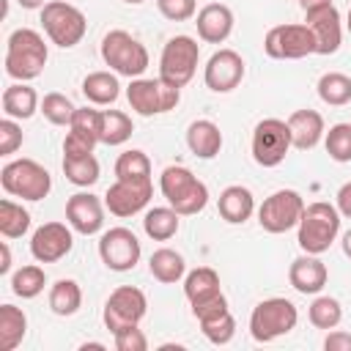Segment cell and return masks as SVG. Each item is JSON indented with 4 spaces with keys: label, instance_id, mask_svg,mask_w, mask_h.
Masks as SVG:
<instances>
[{
    "label": "cell",
    "instance_id": "1",
    "mask_svg": "<svg viewBox=\"0 0 351 351\" xmlns=\"http://www.w3.org/2000/svg\"><path fill=\"white\" fill-rule=\"evenodd\" d=\"M49 49L44 36L33 27H16L5 41V74L16 82L36 80L47 66Z\"/></svg>",
    "mask_w": 351,
    "mask_h": 351
},
{
    "label": "cell",
    "instance_id": "2",
    "mask_svg": "<svg viewBox=\"0 0 351 351\" xmlns=\"http://www.w3.org/2000/svg\"><path fill=\"white\" fill-rule=\"evenodd\" d=\"M159 189L181 217H192L206 208L208 203V186L184 165H170L159 176Z\"/></svg>",
    "mask_w": 351,
    "mask_h": 351
},
{
    "label": "cell",
    "instance_id": "3",
    "mask_svg": "<svg viewBox=\"0 0 351 351\" xmlns=\"http://www.w3.org/2000/svg\"><path fill=\"white\" fill-rule=\"evenodd\" d=\"M296 228H299L296 241H299L302 252L321 255L335 244V239L340 233V211H337V206H332L326 200H315V203L304 206V214Z\"/></svg>",
    "mask_w": 351,
    "mask_h": 351
},
{
    "label": "cell",
    "instance_id": "4",
    "mask_svg": "<svg viewBox=\"0 0 351 351\" xmlns=\"http://www.w3.org/2000/svg\"><path fill=\"white\" fill-rule=\"evenodd\" d=\"M299 321V313H296V304L291 299H282V296H271V299H263L252 307V315H250V335L255 343H271L282 335H288Z\"/></svg>",
    "mask_w": 351,
    "mask_h": 351
},
{
    "label": "cell",
    "instance_id": "5",
    "mask_svg": "<svg viewBox=\"0 0 351 351\" xmlns=\"http://www.w3.org/2000/svg\"><path fill=\"white\" fill-rule=\"evenodd\" d=\"M0 184L11 197L22 200H44L52 189V176L47 167H41L36 159H14L3 165Z\"/></svg>",
    "mask_w": 351,
    "mask_h": 351
},
{
    "label": "cell",
    "instance_id": "6",
    "mask_svg": "<svg viewBox=\"0 0 351 351\" xmlns=\"http://www.w3.org/2000/svg\"><path fill=\"white\" fill-rule=\"evenodd\" d=\"M41 27L52 44L69 49L82 41V36L88 30V19L77 5H71L66 0H49L41 8Z\"/></svg>",
    "mask_w": 351,
    "mask_h": 351
},
{
    "label": "cell",
    "instance_id": "7",
    "mask_svg": "<svg viewBox=\"0 0 351 351\" xmlns=\"http://www.w3.org/2000/svg\"><path fill=\"white\" fill-rule=\"evenodd\" d=\"M101 60L121 77L137 80L148 69V49L126 30H110L101 38Z\"/></svg>",
    "mask_w": 351,
    "mask_h": 351
},
{
    "label": "cell",
    "instance_id": "8",
    "mask_svg": "<svg viewBox=\"0 0 351 351\" xmlns=\"http://www.w3.org/2000/svg\"><path fill=\"white\" fill-rule=\"evenodd\" d=\"M126 99H129V107L137 112V115H159V112H170L178 101H181V88L156 77V80H132V85L126 88Z\"/></svg>",
    "mask_w": 351,
    "mask_h": 351
},
{
    "label": "cell",
    "instance_id": "9",
    "mask_svg": "<svg viewBox=\"0 0 351 351\" xmlns=\"http://www.w3.org/2000/svg\"><path fill=\"white\" fill-rule=\"evenodd\" d=\"M197 60H200V44L192 36H173L159 55V77L184 88L195 71H197Z\"/></svg>",
    "mask_w": 351,
    "mask_h": 351
},
{
    "label": "cell",
    "instance_id": "10",
    "mask_svg": "<svg viewBox=\"0 0 351 351\" xmlns=\"http://www.w3.org/2000/svg\"><path fill=\"white\" fill-rule=\"evenodd\" d=\"M263 52L274 60H299V58L315 55V36L304 22L274 25L263 38Z\"/></svg>",
    "mask_w": 351,
    "mask_h": 351
},
{
    "label": "cell",
    "instance_id": "11",
    "mask_svg": "<svg viewBox=\"0 0 351 351\" xmlns=\"http://www.w3.org/2000/svg\"><path fill=\"white\" fill-rule=\"evenodd\" d=\"M293 148L288 121L280 118H263L252 129V159L261 167H277L288 151Z\"/></svg>",
    "mask_w": 351,
    "mask_h": 351
},
{
    "label": "cell",
    "instance_id": "12",
    "mask_svg": "<svg viewBox=\"0 0 351 351\" xmlns=\"http://www.w3.org/2000/svg\"><path fill=\"white\" fill-rule=\"evenodd\" d=\"M304 214V200L296 189H277L271 192L258 208V225L266 233H285L299 225Z\"/></svg>",
    "mask_w": 351,
    "mask_h": 351
},
{
    "label": "cell",
    "instance_id": "13",
    "mask_svg": "<svg viewBox=\"0 0 351 351\" xmlns=\"http://www.w3.org/2000/svg\"><path fill=\"white\" fill-rule=\"evenodd\" d=\"M145 310H148L145 293L140 288H134V285H121L104 302L101 318H104V326L110 332H118L123 326H137L145 318Z\"/></svg>",
    "mask_w": 351,
    "mask_h": 351
},
{
    "label": "cell",
    "instance_id": "14",
    "mask_svg": "<svg viewBox=\"0 0 351 351\" xmlns=\"http://www.w3.org/2000/svg\"><path fill=\"white\" fill-rule=\"evenodd\" d=\"M140 239L129 228H110L99 239V258L112 271H129L140 261Z\"/></svg>",
    "mask_w": 351,
    "mask_h": 351
},
{
    "label": "cell",
    "instance_id": "15",
    "mask_svg": "<svg viewBox=\"0 0 351 351\" xmlns=\"http://www.w3.org/2000/svg\"><path fill=\"white\" fill-rule=\"evenodd\" d=\"M74 228L66 222H44L30 236V255L38 263H58L74 247Z\"/></svg>",
    "mask_w": 351,
    "mask_h": 351
},
{
    "label": "cell",
    "instance_id": "16",
    "mask_svg": "<svg viewBox=\"0 0 351 351\" xmlns=\"http://www.w3.org/2000/svg\"><path fill=\"white\" fill-rule=\"evenodd\" d=\"M244 58L236 52V49H217L206 69H203V80H206V88L214 90V93H230L233 88L241 85L244 80Z\"/></svg>",
    "mask_w": 351,
    "mask_h": 351
},
{
    "label": "cell",
    "instance_id": "17",
    "mask_svg": "<svg viewBox=\"0 0 351 351\" xmlns=\"http://www.w3.org/2000/svg\"><path fill=\"white\" fill-rule=\"evenodd\" d=\"M151 195H154L151 178L148 181H123V178H115V184L104 195V206L110 208V214L126 219V217L140 214L148 206Z\"/></svg>",
    "mask_w": 351,
    "mask_h": 351
},
{
    "label": "cell",
    "instance_id": "18",
    "mask_svg": "<svg viewBox=\"0 0 351 351\" xmlns=\"http://www.w3.org/2000/svg\"><path fill=\"white\" fill-rule=\"evenodd\" d=\"M304 25L315 36V55H335L340 49L343 25H340V11L335 8V3L304 11Z\"/></svg>",
    "mask_w": 351,
    "mask_h": 351
},
{
    "label": "cell",
    "instance_id": "19",
    "mask_svg": "<svg viewBox=\"0 0 351 351\" xmlns=\"http://www.w3.org/2000/svg\"><path fill=\"white\" fill-rule=\"evenodd\" d=\"M104 208H107V206H104L96 195H90V192H77V195H71V197L66 200V219H69V225H71L77 233L93 236V233H99L101 225H104Z\"/></svg>",
    "mask_w": 351,
    "mask_h": 351
},
{
    "label": "cell",
    "instance_id": "20",
    "mask_svg": "<svg viewBox=\"0 0 351 351\" xmlns=\"http://www.w3.org/2000/svg\"><path fill=\"white\" fill-rule=\"evenodd\" d=\"M326 277H329V271H326L324 261H321L318 255H310V252L293 258V263H291V269H288V282L293 285V291H299V293H304V296L324 291Z\"/></svg>",
    "mask_w": 351,
    "mask_h": 351
},
{
    "label": "cell",
    "instance_id": "21",
    "mask_svg": "<svg viewBox=\"0 0 351 351\" xmlns=\"http://www.w3.org/2000/svg\"><path fill=\"white\" fill-rule=\"evenodd\" d=\"M197 36L206 44H222L233 33V11L225 3H208L197 11Z\"/></svg>",
    "mask_w": 351,
    "mask_h": 351
},
{
    "label": "cell",
    "instance_id": "22",
    "mask_svg": "<svg viewBox=\"0 0 351 351\" xmlns=\"http://www.w3.org/2000/svg\"><path fill=\"white\" fill-rule=\"evenodd\" d=\"M288 129H291L293 148L310 151L324 137V115L318 110H310V107L307 110H296V112L288 115Z\"/></svg>",
    "mask_w": 351,
    "mask_h": 351
},
{
    "label": "cell",
    "instance_id": "23",
    "mask_svg": "<svg viewBox=\"0 0 351 351\" xmlns=\"http://www.w3.org/2000/svg\"><path fill=\"white\" fill-rule=\"evenodd\" d=\"M217 211H219V217H222L225 222L241 225V222H247V219L252 217V211H255V197H252V192H250L247 186L230 184V186H225V189L219 192V197H217Z\"/></svg>",
    "mask_w": 351,
    "mask_h": 351
},
{
    "label": "cell",
    "instance_id": "24",
    "mask_svg": "<svg viewBox=\"0 0 351 351\" xmlns=\"http://www.w3.org/2000/svg\"><path fill=\"white\" fill-rule=\"evenodd\" d=\"M3 115L5 118H14V121H27L38 112L41 101H38V93L27 85V82H14L3 90Z\"/></svg>",
    "mask_w": 351,
    "mask_h": 351
},
{
    "label": "cell",
    "instance_id": "25",
    "mask_svg": "<svg viewBox=\"0 0 351 351\" xmlns=\"http://www.w3.org/2000/svg\"><path fill=\"white\" fill-rule=\"evenodd\" d=\"M186 145L197 159H214L222 151V132L208 118L192 121L186 129Z\"/></svg>",
    "mask_w": 351,
    "mask_h": 351
},
{
    "label": "cell",
    "instance_id": "26",
    "mask_svg": "<svg viewBox=\"0 0 351 351\" xmlns=\"http://www.w3.org/2000/svg\"><path fill=\"white\" fill-rule=\"evenodd\" d=\"M178 225H181V214L173 208V206H154L145 211L143 217V230L148 239L154 241H167L178 233Z\"/></svg>",
    "mask_w": 351,
    "mask_h": 351
},
{
    "label": "cell",
    "instance_id": "27",
    "mask_svg": "<svg viewBox=\"0 0 351 351\" xmlns=\"http://www.w3.org/2000/svg\"><path fill=\"white\" fill-rule=\"evenodd\" d=\"M148 271H151L154 280L170 285V282H178L186 274V261H184L181 252H176L170 247H159L148 261Z\"/></svg>",
    "mask_w": 351,
    "mask_h": 351
},
{
    "label": "cell",
    "instance_id": "28",
    "mask_svg": "<svg viewBox=\"0 0 351 351\" xmlns=\"http://www.w3.org/2000/svg\"><path fill=\"white\" fill-rule=\"evenodd\" d=\"M82 93L90 104L96 107H104V104H112L118 96H121V82L115 74L110 71H90L85 80H82Z\"/></svg>",
    "mask_w": 351,
    "mask_h": 351
},
{
    "label": "cell",
    "instance_id": "29",
    "mask_svg": "<svg viewBox=\"0 0 351 351\" xmlns=\"http://www.w3.org/2000/svg\"><path fill=\"white\" fill-rule=\"evenodd\" d=\"M27 332V315L14 304H0V351H14Z\"/></svg>",
    "mask_w": 351,
    "mask_h": 351
},
{
    "label": "cell",
    "instance_id": "30",
    "mask_svg": "<svg viewBox=\"0 0 351 351\" xmlns=\"http://www.w3.org/2000/svg\"><path fill=\"white\" fill-rule=\"evenodd\" d=\"M219 274L211 269V266H197L192 269L186 277H184V293L192 302H200V299H208L214 293H219Z\"/></svg>",
    "mask_w": 351,
    "mask_h": 351
},
{
    "label": "cell",
    "instance_id": "31",
    "mask_svg": "<svg viewBox=\"0 0 351 351\" xmlns=\"http://www.w3.org/2000/svg\"><path fill=\"white\" fill-rule=\"evenodd\" d=\"M82 307V291L74 280H58L52 288H49V310L60 318H69L74 315L77 310Z\"/></svg>",
    "mask_w": 351,
    "mask_h": 351
},
{
    "label": "cell",
    "instance_id": "32",
    "mask_svg": "<svg viewBox=\"0 0 351 351\" xmlns=\"http://www.w3.org/2000/svg\"><path fill=\"white\" fill-rule=\"evenodd\" d=\"M315 90H318V99H321L324 104H329V107H343V104L351 101V77L343 74V71H326V74L318 80Z\"/></svg>",
    "mask_w": 351,
    "mask_h": 351
},
{
    "label": "cell",
    "instance_id": "33",
    "mask_svg": "<svg viewBox=\"0 0 351 351\" xmlns=\"http://www.w3.org/2000/svg\"><path fill=\"white\" fill-rule=\"evenodd\" d=\"M99 159L93 154L85 156H63V176L74 186H93L99 181Z\"/></svg>",
    "mask_w": 351,
    "mask_h": 351
},
{
    "label": "cell",
    "instance_id": "34",
    "mask_svg": "<svg viewBox=\"0 0 351 351\" xmlns=\"http://www.w3.org/2000/svg\"><path fill=\"white\" fill-rule=\"evenodd\" d=\"M115 178L123 181H148L151 178V159L140 148H129L115 159Z\"/></svg>",
    "mask_w": 351,
    "mask_h": 351
},
{
    "label": "cell",
    "instance_id": "35",
    "mask_svg": "<svg viewBox=\"0 0 351 351\" xmlns=\"http://www.w3.org/2000/svg\"><path fill=\"white\" fill-rule=\"evenodd\" d=\"M134 123L121 110H101V143L104 145H121L132 137Z\"/></svg>",
    "mask_w": 351,
    "mask_h": 351
},
{
    "label": "cell",
    "instance_id": "36",
    "mask_svg": "<svg viewBox=\"0 0 351 351\" xmlns=\"http://www.w3.org/2000/svg\"><path fill=\"white\" fill-rule=\"evenodd\" d=\"M47 285V271L36 263H27L11 274V291L22 299H36Z\"/></svg>",
    "mask_w": 351,
    "mask_h": 351
},
{
    "label": "cell",
    "instance_id": "37",
    "mask_svg": "<svg viewBox=\"0 0 351 351\" xmlns=\"http://www.w3.org/2000/svg\"><path fill=\"white\" fill-rule=\"evenodd\" d=\"M30 230V211L14 200H0V233L5 239H19Z\"/></svg>",
    "mask_w": 351,
    "mask_h": 351
},
{
    "label": "cell",
    "instance_id": "38",
    "mask_svg": "<svg viewBox=\"0 0 351 351\" xmlns=\"http://www.w3.org/2000/svg\"><path fill=\"white\" fill-rule=\"evenodd\" d=\"M38 112H41L52 126H71V118H74L77 107H74V101H71L69 96L52 90V93H47V96L41 99Z\"/></svg>",
    "mask_w": 351,
    "mask_h": 351
},
{
    "label": "cell",
    "instance_id": "39",
    "mask_svg": "<svg viewBox=\"0 0 351 351\" xmlns=\"http://www.w3.org/2000/svg\"><path fill=\"white\" fill-rule=\"evenodd\" d=\"M197 324H200L206 340L214 343V346H225L236 335V318L230 315V310H222V313H214L208 318H200Z\"/></svg>",
    "mask_w": 351,
    "mask_h": 351
},
{
    "label": "cell",
    "instance_id": "40",
    "mask_svg": "<svg viewBox=\"0 0 351 351\" xmlns=\"http://www.w3.org/2000/svg\"><path fill=\"white\" fill-rule=\"evenodd\" d=\"M307 318H310V324L315 326V329H335L337 324H340V318H343V307H340V302L335 299V296H318L313 304H310V313H307Z\"/></svg>",
    "mask_w": 351,
    "mask_h": 351
},
{
    "label": "cell",
    "instance_id": "41",
    "mask_svg": "<svg viewBox=\"0 0 351 351\" xmlns=\"http://www.w3.org/2000/svg\"><path fill=\"white\" fill-rule=\"evenodd\" d=\"M326 154L335 162H351V123H335L329 126L324 137Z\"/></svg>",
    "mask_w": 351,
    "mask_h": 351
},
{
    "label": "cell",
    "instance_id": "42",
    "mask_svg": "<svg viewBox=\"0 0 351 351\" xmlns=\"http://www.w3.org/2000/svg\"><path fill=\"white\" fill-rule=\"evenodd\" d=\"M71 132L88 137L90 143H101V110H93V107H77L74 118H71Z\"/></svg>",
    "mask_w": 351,
    "mask_h": 351
},
{
    "label": "cell",
    "instance_id": "43",
    "mask_svg": "<svg viewBox=\"0 0 351 351\" xmlns=\"http://www.w3.org/2000/svg\"><path fill=\"white\" fill-rule=\"evenodd\" d=\"M156 8L170 22H186V19L195 16L197 3L195 0H156Z\"/></svg>",
    "mask_w": 351,
    "mask_h": 351
},
{
    "label": "cell",
    "instance_id": "44",
    "mask_svg": "<svg viewBox=\"0 0 351 351\" xmlns=\"http://www.w3.org/2000/svg\"><path fill=\"white\" fill-rule=\"evenodd\" d=\"M22 140H25L22 126L14 118H3L0 121V156H11L22 145Z\"/></svg>",
    "mask_w": 351,
    "mask_h": 351
},
{
    "label": "cell",
    "instance_id": "45",
    "mask_svg": "<svg viewBox=\"0 0 351 351\" xmlns=\"http://www.w3.org/2000/svg\"><path fill=\"white\" fill-rule=\"evenodd\" d=\"M112 337H115L118 351H145L148 348V337L143 335L140 326H123V329L112 332Z\"/></svg>",
    "mask_w": 351,
    "mask_h": 351
},
{
    "label": "cell",
    "instance_id": "46",
    "mask_svg": "<svg viewBox=\"0 0 351 351\" xmlns=\"http://www.w3.org/2000/svg\"><path fill=\"white\" fill-rule=\"evenodd\" d=\"M189 307H192V315L200 321V318H208V315H214V313H222V310H228V299H225V293L219 291V293H214V296H208V299L192 302Z\"/></svg>",
    "mask_w": 351,
    "mask_h": 351
},
{
    "label": "cell",
    "instance_id": "47",
    "mask_svg": "<svg viewBox=\"0 0 351 351\" xmlns=\"http://www.w3.org/2000/svg\"><path fill=\"white\" fill-rule=\"evenodd\" d=\"M93 148H96V143H90L88 137H82L71 129L63 137V156H85V154H93Z\"/></svg>",
    "mask_w": 351,
    "mask_h": 351
},
{
    "label": "cell",
    "instance_id": "48",
    "mask_svg": "<svg viewBox=\"0 0 351 351\" xmlns=\"http://www.w3.org/2000/svg\"><path fill=\"white\" fill-rule=\"evenodd\" d=\"M324 351H351V335L348 332H329L324 340Z\"/></svg>",
    "mask_w": 351,
    "mask_h": 351
},
{
    "label": "cell",
    "instance_id": "49",
    "mask_svg": "<svg viewBox=\"0 0 351 351\" xmlns=\"http://www.w3.org/2000/svg\"><path fill=\"white\" fill-rule=\"evenodd\" d=\"M337 211H340V217H348L351 219V181H346L340 189H337Z\"/></svg>",
    "mask_w": 351,
    "mask_h": 351
},
{
    "label": "cell",
    "instance_id": "50",
    "mask_svg": "<svg viewBox=\"0 0 351 351\" xmlns=\"http://www.w3.org/2000/svg\"><path fill=\"white\" fill-rule=\"evenodd\" d=\"M11 271V250L5 241H0V274H8Z\"/></svg>",
    "mask_w": 351,
    "mask_h": 351
},
{
    "label": "cell",
    "instance_id": "51",
    "mask_svg": "<svg viewBox=\"0 0 351 351\" xmlns=\"http://www.w3.org/2000/svg\"><path fill=\"white\" fill-rule=\"evenodd\" d=\"M332 0H299L302 11H310V8H318V5H329Z\"/></svg>",
    "mask_w": 351,
    "mask_h": 351
},
{
    "label": "cell",
    "instance_id": "52",
    "mask_svg": "<svg viewBox=\"0 0 351 351\" xmlns=\"http://www.w3.org/2000/svg\"><path fill=\"white\" fill-rule=\"evenodd\" d=\"M340 244H343V252H346V258H351V228H348V230L343 233Z\"/></svg>",
    "mask_w": 351,
    "mask_h": 351
},
{
    "label": "cell",
    "instance_id": "53",
    "mask_svg": "<svg viewBox=\"0 0 351 351\" xmlns=\"http://www.w3.org/2000/svg\"><path fill=\"white\" fill-rule=\"evenodd\" d=\"M16 3H19L22 8H27V11H30V8H44V0H16Z\"/></svg>",
    "mask_w": 351,
    "mask_h": 351
},
{
    "label": "cell",
    "instance_id": "54",
    "mask_svg": "<svg viewBox=\"0 0 351 351\" xmlns=\"http://www.w3.org/2000/svg\"><path fill=\"white\" fill-rule=\"evenodd\" d=\"M80 351H104V346L101 343H82Z\"/></svg>",
    "mask_w": 351,
    "mask_h": 351
},
{
    "label": "cell",
    "instance_id": "55",
    "mask_svg": "<svg viewBox=\"0 0 351 351\" xmlns=\"http://www.w3.org/2000/svg\"><path fill=\"white\" fill-rule=\"evenodd\" d=\"M123 3H129V5H140V3H145V0H123Z\"/></svg>",
    "mask_w": 351,
    "mask_h": 351
},
{
    "label": "cell",
    "instance_id": "56",
    "mask_svg": "<svg viewBox=\"0 0 351 351\" xmlns=\"http://www.w3.org/2000/svg\"><path fill=\"white\" fill-rule=\"evenodd\" d=\"M346 25H348V33H351V11H348V22Z\"/></svg>",
    "mask_w": 351,
    "mask_h": 351
}]
</instances>
